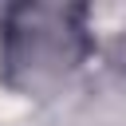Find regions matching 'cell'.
Segmentation results:
<instances>
[{"instance_id": "1", "label": "cell", "mask_w": 126, "mask_h": 126, "mask_svg": "<svg viewBox=\"0 0 126 126\" xmlns=\"http://www.w3.org/2000/svg\"><path fill=\"white\" fill-rule=\"evenodd\" d=\"M98 63H102V71L106 75H114V79H122L126 83V28H118V32H110L102 43H98Z\"/></svg>"}]
</instances>
